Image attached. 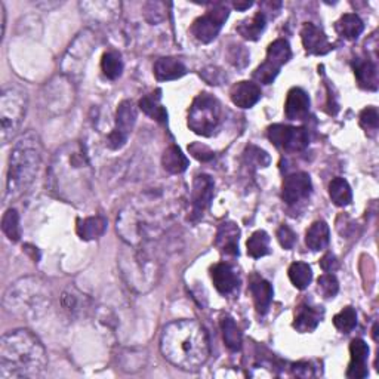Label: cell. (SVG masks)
<instances>
[{"label": "cell", "instance_id": "obj_4", "mask_svg": "<svg viewBox=\"0 0 379 379\" xmlns=\"http://www.w3.org/2000/svg\"><path fill=\"white\" fill-rule=\"evenodd\" d=\"M27 93L15 86H8L0 95V126L2 144H8L19 133L27 114Z\"/></svg>", "mask_w": 379, "mask_h": 379}, {"label": "cell", "instance_id": "obj_43", "mask_svg": "<svg viewBox=\"0 0 379 379\" xmlns=\"http://www.w3.org/2000/svg\"><path fill=\"white\" fill-rule=\"evenodd\" d=\"M252 5H254V3H252V2H236L234 3V8L236 9H239V10H245V9H249Z\"/></svg>", "mask_w": 379, "mask_h": 379}, {"label": "cell", "instance_id": "obj_31", "mask_svg": "<svg viewBox=\"0 0 379 379\" xmlns=\"http://www.w3.org/2000/svg\"><path fill=\"white\" fill-rule=\"evenodd\" d=\"M221 331L227 349L231 351H239L241 349V332L237 328L236 322L231 317H224L221 320Z\"/></svg>", "mask_w": 379, "mask_h": 379}, {"label": "cell", "instance_id": "obj_25", "mask_svg": "<svg viewBox=\"0 0 379 379\" xmlns=\"http://www.w3.org/2000/svg\"><path fill=\"white\" fill-rule=\"evenodd\" d=\"M162 165L163 169L166 172H169L172 175L183 174L187 171L188 167V159L187 156L181 151V149H178L176 145H171L169 149H166L163 156H162Z\"/></svg>", "mask_w": 379, "mask_h": 379}, {"label": "cell", "instance_id": "obj_42", "mask_svg": "<svg viewBox=\"0 0 379 379\" xmlns=\"http://www.w3.org/2000/svg\"><path fill=\"white\" fill-rule=\"evenodd\" d=\"M302 371H304V376H311L313 371L311 366L308 363H297L293 364V373L297 376H302Z\"/></svg>", "mask_w": 379, "mask_h": 379}, {"label": "cell", "instance_id": "obj_9", "mask_svg": "<svg viewBox=\"0 0 379 379\" xmlns=\"http://www.w3.org/2000/svg\"><path fill=\"white\" fill-rule=\"evenodd\" d=\"M228 15L230 12L227 6H215L194 21L192 26V35L200 44H210L223 28Z\"/></svg>", "mask_w": 379, "mask_h": 379}, {"label": "cell", "instance_id": "obj_35", "mask_svg": "<svg viewBox=\"0 0 379 379\" xmlns=\"http://www.w3.org/2000/svg\"><path fill=\"white\" fill-rule=\"evenodd\" d=\"M319 290L324 298H333L340 292V283L332 272H326L319 279Z\"/></svg>", "mask_w": 379, "mask_h": 379}, {"label": "cell", "instance_id": "obj_29", "mask_svg": "<svg viewBox=\"0 0 379 379\" xmlns=\"http://www.w3.org/2000/svg\"><path fill=\"white\" fill-rule=\"evenodd\" d=\"M288 275H289V279H290L293 286L299 290L307 289L313 280L311 267L301 261L293 262V264L289 267Z\"/></svg>", "mask_w": 379, "mask_h": 379}, {"label": "cell", "instance_id": "obj_27", "mask_svg": "<svg viewBox=\"0 0 379 379\" xmlns=\"http://www.w3.org/2000/svg\"><path fill=\"white\" fill-rule=\"evenodd\" d=\"M105 228H107V221L101 216H91L83 221H79L77 234L82 240H93L104 234Z\"/></svg>", "mask_w": 379, "mask_h": 379}, {"label": "cell", "instance_id": "obj_5", "mask_svg": "<svg viewBox=\"0 0 379 379\" xmlns=\"http://www.w3.org/2000/svg\"><path fill=\"white\" fill-rule=\"evenodd\" d=\"M223 109L221 102L210 93H200L193 101L188 111V128L194 133L202 136H210L221 123Z\"/></svg>", "mask_w": 379, "mask_h": 379}, {"label": "cell", "instance_id": "obj_14", "mask_svg": "<svg viewBox=\"0 0 379 379\" xmlns=\"http://www.w3.org/2000/svg\"><path fill=\"white\" fill-rule=\"evenodd\" d=\"M210 277L219 293L231 295L239 289V276L237 271L227 262H219L210 270Z\"/></svg>", "mask_w": 379, "mask_h": 379}, {"label": "cell", "instance_id": "obj_18", "mask_svg": "<svg viewBox=\"0 0 379 379\" xmlns=\"http://www.w3.org/2000/svg\"><path fill=\"white\" fill-rule=\"evenodd\" d=\"M354 75L357 83L362 89L376 91L378 89V68L376 64L369 58H357L353 62Z\"/></svg>", "mask_w": 379, "mask_h": 379}, {"label": "cell", "instance_id": "obj_30", "mask_svg": "<svg viewBox=\"0 0 379 379\" xmlns=\"http://www.w3.org/2000/svg\"><path fill=\"white\" fill-rule=\"evenodd\" d=\"M248 255L252 258H262L270 254V236L264 230H258L252 234L246 243Z\"/></svg>", "mask_w": 379, "mask_h": 379}, {"label": "cell", "instance_id": "obj_24", "mask_svg": "<svg viewBox=\"0 0 379 379\" xmlns=\"http://www.w3.org/2000/svg\"><path fill=\"white\" fill-rule=\"evenodd\" d=\"M266 24H267L266 14L259 10V12H257L254 17L240 21L237 26V33L246 40L255 41L259 39L262 31H264Z\"/></svg>", "mask_w": 379, "mask_h": 379}, {"label": "cell", "instance_id": "obj_1", "mask_svg": "<svg viewBox=\"0 0 379 379\" xmlns=\"http://www.w3.org/2000/svg\"><path fill=\"white\" fill-rule=\"evenodd\" d=\"M160 351L175 367L197 371L207 362L210 354L207 333L194 320L172 322L162 332Z\"/></svg>", "mask_w": 379, "mask_h": 379}, {"label": "cell", "instance_id": "obj_34", "mask_svg": "<svg viewBox=\"0 0 379 379\" xmlns=\"http://www.w3.org/2000/svg\"><path fill=\"white\" fill-rule=\"evenodd\" d=\"M335 328L342 333H350L357 326V313L353 307H345L333 317Z\"/></svg>", "mask_w": 379, "mask_h": 379}, {"label": "cell", "instance_id": "obj_21", "mask_svg": "<svg viewBox=\"0 0 379 379\" xmlns=\"http://www.w3.org/2000/svg\"><path fill=\"white\" fill-rule=\"evenodd\" d=\"M331 240V231L329 225L324 221H315L311 224V227L307 230L305 234V245H307L311 250L319 252L328 248Z\"/></svg>", "mask_w": 379, "mask_h": 379}, {"label": "cell", "instance_id": "obj_10", "mask_svg": "<svg viewBox=\"0 0 379 379\" xmlns=\"http://www.w3.org/2000/svg\"><path fill=\"white\" fill-rule=\"evenodd\" d=\"M311 190H313V183L308 174L305 172L292 174L283 183V190H281L283 202L289 206L298 205L310 197Z\"/></svg>", "mask_w": 379, "mask_h": 379}, {"label": "cell", "instance_id": "obj_22", "mask_svg": "<svg viewBox=\"0 0 379 379\" xmlns=\"http://www.w3.org/2000/svg\"><path fill=\"white\" fill-rule=\"evenodd\" d=\"M335 30L345 40H357L363 33L364 24L359 15L345 14L335 24Z\"/></svg>", "mask_w": 379, "mask_h": 379}, {"label": "cell", "instance_id": "obj_13", "mask_svg": "<svg viewBox=\"0 0 379 379\" xmlns=\"http://www.w3.org/2000/svg\"><path fill=\"white\" fill-rule=\"evenodd\" d=\"M351 362L346 371V376L353 379H362L369 375L367 371V359H369V345L363 340H353L350 344Z\"/></svg>", "mask_w": 379, "mask_h": 379}, {"label": "cell", "instance_id": "obj_11", "mask_svg": "<svg viewBox=\"0 0 379 379\" xmlns=\"http://www.w3.org/2000/svg\"><path fill=\"white\" fill-rule=\"evenodd\" d=\"M214 180L209 175H197L192 188V214L197 219L203 215L214 198Z\"/></svg>", "mask_w": 379, "mask_h": 379}, {"label": "cell", "instance_id": "obj_7", "mask_svg": "<svg viewBox=\"0 0 379 379\" xmlns=\"http://www.w3.org/2000/svg\"><path fill=\"white\" fill-rule=\"evenodd\" d=\"M268 138L277 149L288 153L302 151L310 144V136L307 129L295 128L288 124H272L268 128Z\"/></svg>", "mask_w": 379, "mask_h": 379}, {"label": "cell", "instance_id": "obj_26", "mask_svg": "<svg viewBox=\"0 0 379 379\" xmlns=\"http://www.w3.org/2000/svg\"><path fill=\"white\" fill-rule=\"evenodd\" d=\"M162 91H156V93L145 95V97L140 101V109L147 114L150 115L151 119L166 123L167 122V113L166 109L160 104L162 100Z\"/></svg>", "mask_w": 379, "mask_h": 379}, {"label": "cell", "instance_id": "obj_2", "mask_svg": "<svg viewBox=\"0 0 379 379\" xmlns=\"http://www.w3.org/2000/svg\"><path fill=\"white\" fill-rule=\"evenodd\" d=\"M48 355L44 344L27 329L5 333L0 341V379H27L44 373Z\"/></svg>", "mask_w": 379, "mask_h": 379}, {"label": "cell", "instance_id": "obj_23", "mask_svg": "<svg viewBox=\"0 0 379 379\" xmlns=\"http://www.w3.org/2000/svg\"><path fill=\"white\" fill-rule=\"evenodd\" d=\"M320 319L322 314L319 310L308 307V305H301L297 311V315H295L293 328L301 333H310L317 329Z\"/></svg>", "mask_w": 379, "mask_h": 379}, {"label": "cell", "instance_id": "obj_33", "mask_svg": "<svg viewBox=\"0 0 379 379\" xmlns=\"http://www.w3.org/2000/svg\"><path fill=\"white\" fill-rule=\"evenodd\" d=\"M2 231L10 241H18L21 239L19 215L15 209H8L2 218Z\"/></svg>", "mask_w": 379, "mask_h": 379}, {"label": "cell", "instance_id": "obj_12", "mask_svg": "<svg viewBox=\"0 0 379 379\" xmlns=\"http://www.w3.org/2000/svg\"><path fill=\"white\" fill-rule=\"evenodd\" d=\"M301 40L305 50L311 55H326L333 49L328 36L317 26L307 23L301 30Z\"/></svg>", "mask_w": 379, "mask_h": 379}, {"label": "cell", "instance_id": "obj_39", "mask_svg": "<svg viewBox=\"0 0 379 379\" xmlns=\"http://www.w3.org/2000/svg\"><path fill=\"white\" fill-rule=\"evenodd\" d=\"M277 239L284 249H292L297 241V234L288 225H281L277 231Z\"/></svg>", "mask_w": 379, "mask_h": 379}, {"label": "cell", "instance_id": "obj_40", "mask_svg": "<svg viewBox=\"0 0 379 379\" xmlns=\"http://www.w3.org/2000/svg\"><path fill=\"white\" fill-rule=\"evenodd\" d=\"M188 150L190 153H192L196 159L198 160H202V162H209V160H212L214 159V153L210 151L206 145L203 144H192L188 147Z\"/></svg>", "mask_w": 379, "mask_h": 379}, {"label": "cell", "instance_id": "obj_8", "mask_svg": "<svg viewBox=\"0 0 379 379\" xmlns=\"http://www.w3.org/2000/svg\"><path fill=\"white\" fill-rule=\"evenodd\" d=\"M136 118H138V111L131 100L119 104L118 111H115V126L107 140V145L111 150H119L126 144L136 123Z\"/></svg>", "mask_w": 379, "mask_h": 379}, {"label": "cell", "instance_id": "obj_20", "mask_svg": "<svg viewBox=\"0 0 379 379\" xmlns=\"http://www.w3.org/2000/svg\"><path fill=\"white\" fill-rule=\"evenodd\" d=\"M249 292L252 295V299H254L257 313L261 315L267 314V311L270 310V305L272 302V295H275L271 284L264 279L254 280L250 283Z\"/></svg>", "mask_w": 379, "mask_h": 379}, {"label": "cell", "instance_id": "obj_6", "mask_svg": "<svg viewBox=\"0 0 379 379\" xmlns=\"http://www.w3.org/2000/svg\"><path fill=\"white\" fill-rule=\"evenodd\" d=\"M292 58V50L288 40L277 39L267 49L266 61L255 70L254 79L262 85H270L279 76L284 64H288Z\"/></svg>", "mask_w": 379, "mask_h": 379}, {"label": "cell", "instance_id": "obj_36", "mask_svg": "<svg viewBox=\"0 0 379 379\" xmlns=\"http://www.w3.org/2000/svg\"><path fill=\"white\" fill-rule=\"evenodd\" d=\"M227 58L234 67L243 68L248 66V62H249V52L245 46L233 45L227 52Z\"/></svg>", "mask_w": 379, "mask_h": 379}, {"label": "cell", "instance_id": "obj_17", "mask_svg": "<svg viewBox=\"0 0 379 379\" xmlns=\"http://www.w3.org/2000/svg\"><path fill=\"white\" fill-rule=\"evenodd\" d=\"M261 88L254 82H239L230 91V98L240 109H250L261 100Z\"/></svg>", "mask_w": 379, "mask_h": 379}, {"label": "cell", "instance_id": "obj_41", "mask_svg": "<svg viewBox=\"0 0 379 379\" xmlns=\"http://www.w3.org/2000/svg\"><path fill=\"white\" fill-rule=\"evenodd\" d=\"M320 266L326 272H333L336 268H338V261H336V258L332 254H328L322 258Z\"/></svg>", "mask_w": 379, "mask_h": 379}, {"label": "cell", "instance_id": "obj_38", "mask_svg": "<svg viewBox=\"0 0 379 379\" xmlns=\"http://www.w3.org/2000/svg\"><path fill=\"white\" fill-rule=\"evenodd\" d=\"M360 126L367 131H376L379 126V114L375 107H367L360 113Z\"/></svg>", "mask_w": 379, "mask_h": 379}, {"label": "cell", "instance_id": "obj_19", "mask_svg": "<svg viewBox=\"0 0 379 379\" xmlns=\"http://www.w3.org/2000/svg\"><path fill=\"white\" fill-rule=\"evenodd\" d=\"M154 76L159 82H169L183 77L187 73L184 62L178 58L166 57L159 58L154 62Z\"/></svg>", "mask_w": 379, "mask_h": 379}, {"label": "cell", "instance_id": "obj_16", "mask_svg": "<svg viewBox=\"0 0 379 379\" xmlns=\"http://www.w3.org/2000/svg\"><path fill=\"white\" fill-rule=\"evenodd\" d=\"M239 237L240 228L236 223H223L218 228L215 246L221 250V254L228 257L239 255Z\"/></svg>", "mask_w": 379, "mask_h": 379}, {"label": "cell", "instance_id": "obj_37", "mask_svg": "<svg viewBox=\"0 0 379 379\" xmlns=\"http://www.w3.org/2000/svg\"><path fill=\"white\" fill-rule=\"evenodd\" d=\"M245 159L248 163L261 166V167H266L270 163V156L267 154V151L258 149V147H255V145L248 147L245 151Z\"/></svg>", "mask_w": 379, "mask_h": 379}, {"label": "cell", "instance_id": "obj_28", "mask_svg": "<svg viewBox=\"0 0 379 379\" xmlns=\"http://www.w3.org/2000/svg\"><path fill=\"white\" fill-rule=\"evenodd\" d=\"M329 196L332 198V202L340 207L349 206L353 202V192H351L350 184L346 183L344 178H340V176L333 178V180L331 181Z\"/></svg>", "mask_w": 379, "mask_h": 379}, {"label": "cell", "instance_id": "obj_32", "mask_svg": "<svg viewBox=\"0 0 379 379\" xmlns=\"http://www.w3.org/2000/svg\"><path fill=\"white\" fill-rule=\"evenodd\" d=\"M101 68L104 76L110 79V80H115L118 77H120L122 71H123V61L119 52H105L101 59Z\"/></svg>", "mask_w": 379, "mask_h": 379}, {"label": "cell", "instance_id": "obj_3", "mask_svg": "<svg viewBox=\"0 0 379 379\" xmlns=\"http://www.w3.org/2000/svg\"><path fill=\"white\" fill-rule=\"evenodd\" d=\"M41 165V144L33 132L21 135L14 142L9 156V167L6 178V200L23 196L35 183Z\"/></svg>", "mask_w": 379, "mask_h": 379}, {"label": "cell", "instance_id": "obj_15", "mask_svg": "<svg viewBox=\"0 0 379 379\" xmlns=\"http://www.w3.org/2000/svg\"><path fill=\"white\" fill-rule=\"evenodd\" d=\"M310 113V98L301 88H292L288 92L284 114L289 120H304Z\"/></svg>", "mask_w": 379, "mask_h": 379}]
</instances>
